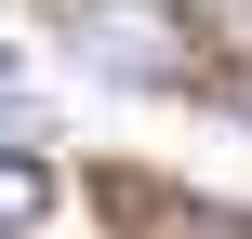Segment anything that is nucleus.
<instances>
[{"label": "nucleus", "instance_id": "f257e3e1", "mask_svg": "<svg viewBox=\"0 0 252 239\" xmlns=\"http://www.w3.org/2000/svg\"><path fill=\"white\" fill-rule=\"evenodd\" d=\"M53 27H66V53H80L93 80H120V93H199V80H213V40H199L186 0H66Z\"/></svg>", "mask_w": 252, "mask_h": 239}, {"label": "nucleus", "instance_id": "f03ea898", "mask_svg": "<svg viewBox=\"0 0 252 239\" xmlns=\"http://www.w3.org/2000/svg\"><path fill=\"white\" fill-rule=\"evenodd\" d=\"M40 213H53V173H40L27 146H0V239H27Z\"/></svg>", "mask_w": 252, "mask_h": 239}]
</instances>
